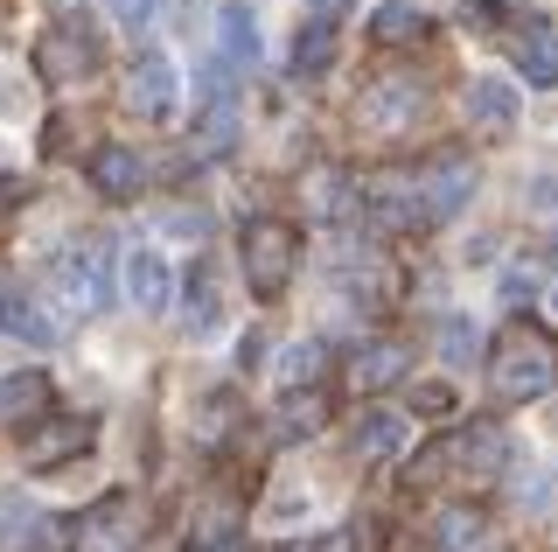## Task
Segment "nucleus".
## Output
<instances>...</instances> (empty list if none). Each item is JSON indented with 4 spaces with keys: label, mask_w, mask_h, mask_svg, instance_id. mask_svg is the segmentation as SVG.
Masks as SVG:
<instances>
[{
    "label": "nucleus",
    "mask_w": 558,
    "mask_h": 552,
    "mask_svg": "<svg viewBox=\"0 0 558 552\" xmlns=\"http://www.w3.org/2000/svg\"><path fill=\"white\" fill-rule=\"evenodd\" d=\"M558 377V343L545 322L531 315H510L488 343V392H496V406H531L537 392H551Z\"/></svg>",
    "instance_id": "f257e3e1"
},
{
    "label": "nucleus",
    "mask_w": 558,
    "mask_h": 552,
    "mask_svg": "<svg viewBox=\"0 0 558 552\" xmlns=\"http://www.w3.org/2000/svg\"><path fill=\"white\" fill-rule=\"evenodd\" d=\"M238 259H244V287L258 301H279L293 287V266H301V224L287 217H252L238 238Z\"/></svg>",
    "instance_id": "f03ea898"
},
{
    "label": "nucleus",
    "mask_w": 558,
    "mask_h": 552,
    "mask_svg": "<svg viewBox=\"0 0 558 552\" xmlns=\"http://www.w3.org/2000/svg\"><path fill=\"white\" fill-rule=\"evenodd\" d=\"M98 71V28L77 22V14H63V22H49L43 36H35V77L43 84H77Z\"/></svg>",
    "instance_id": "7ed1b4c3"
},
{
    "label": "nucleus",
    "mask_w": 558,
    "mask_h": 552,
    "mask_svg": "<svg viewBox=\"0 0 558 552\" xmlns=\"http://www.w3.org/2000/svg\"><path fill=\"white\" fill-rule=\"evenodd\" d=\"M70 545H77V552H133L140 545V504H133V490H105L98 504H84L77 525H70Z\"/></svg>",
    "instance_id": "20e7f679"
},
{
    "label": "nucleus",
    "mask_w": 558,
    "mask_h": 552,
    "mask_svg": "<svg viewBox=\"0 0 558 552\" xmlns=\"http://www.w3.org/2000/svg\"><path fill=\"white\" fill-rule=\"evenodd\" d=\"M418 112H426V84L418 77H377L371 92L356 98V127L377 133V141H405Z\"/></svg>",
    "instance_id": "39448f33"
},
{
    "label": "nucleus",
    "mask_w": 558,
    "mask_h": 552,
    "mask_svg": "<svg viewBox=\"0 0 558 552\" xmlns=\"http://www.w3.org/2000/svg\"><path fill=\"white\" fill-rule=\"evenodd\" d=\"M468 196H475V161L468 154H433L426 168H418V203H426V224H447L468 211Z\"/></svg>",
    "instance_id": "423d86ee"
},
{
    "label": "nucleus",
    "mask_w": 558,
    "mask_h": 552,
    "mask_svg": "<svg viewBox=\"0 0 558 552\" xmlns=\"http://www.w3.org/2000/svg\"><path fill=\"white\" fill-rule=\"evenodd\" d=\"M57 280H63V295H77L92 315H98V308H112L119 301V287H112V245H105V238H77V245L63 252Z\"/></svg>",
    "instance_id": "0eeeda50"
},
{
    "label": "nucleus",
    "mask_w": 558,
    "mask_h": 552,
    "mask_svg": "<svg viewBox=\"0 0 558 552\" xmlns=\"http://www.w3.org/2000/svg\"><path fill=\"white\" fill-rule=\"evenodd\" d=\"M363 217L384 224V231H412V224H426L418 176H405V168H384V176H371V182H363Z\"/></svg>",
    "instance_id": "6e6552de"
},
{
    "label": "nucleus",
    "mask_w": 558,
    "mask_h": 552,
    "mask_svg": "<svg viewBox=\"0 0 558 552\" xmlns=\"http://www.w3.org/2000/svg\"><path fill=\"white\" fill-rule=\"evenodd\" d=\"M461 112H468V133H475V141H510L523 106H517V84H502V77H468Z\"/></svg>",
    "instance_id": "1a4fd4ad"
},
{
    "label": "nucleus",
    "mask_w": 558,
    "mask_h": 552,
    "mask_svg": "<svg viewBox=\"0 0 558 552\" xmlns=\"http://www.w3.org/2000/svg\"><path fill=\"white\" fill-rule=\"evenodd\" d=\"M84 447H92V420L49 412L43 427H28V434H22V461H28V469H63V461H77Z\"/></svg>",
    "instance_id": "9d476101"
},
{
    "label": "nucleus",
    "mask_w": 558,
    "mask_h": 552,
    "mask_svg": "<svg viewBox=\"0 0 558 552\" xmlns=\"http://www.w3.org/2000/svg\"><path fill=\"white\" fill-rule=\"evenodd\" d=\"M447 469L475 476V482H496L502 469H510V441H502L496 420H475L468 434H447Z\"/></svg>",
    "instance_id": "9b49d317"
},
{
    "label": "nucleus",
    "mask_w": 558,
    "mask_h": 552,
    "mask_svg": "<svg viewBox=\"0 0 558 552\" xmlns=\"http://www.w3.org/2000/svg\"><path fill=\"white\" fill-rule=\"evenodd\" d=\"M412 364V350L398 336H377V343H363L356 357H349V392H363V399H377V392H391L398 377H405Z\"/></svg>",
    "instance_id": "f8f14e48"
},
{
    "label": "nucleus",
    "mask_w": 558,
    "mask_h": 552,
    "mask_svg": "<svg viewBox=\"0 0 558 552\" xmlns=\"http://www.w3.org/2000/svg\"><path fill=\"white\" fill-rule=\"evenodd\" d=\"M238 133H244V119L231 106V92H209L203 98V119L189 127V161H223V154L238 147Z\"/></svg>",
    "instance_id": "ddd939ff"
},
{
    "label": "nucleus",
    "mask_w": 558,
    "mask_h": 552,
    "mask_svg": "<svg viewBox=\"0 0 558 552\" xmlns=\"http://www.w3.org/2000/svg\"><path fill=\"white\" fill-rule=\"evenodd\" d=\"M126 112H133V119H168V112H174V63L161 57V49H147V57L133 63V77H126Z\"/></svg>",
    "instance_id": "4468645a"
},
{
    "label": "nucleus",
    "mask_w": 558,
    "mask_h": 552,
    "mask_svg": "<svg viewBox=\"0 0 558 552\" xmlns=\"http://www.w3.org/2000/svg\"><path fill=\"white\" fill-rule=\"evenodd\" d=\"M126 295L140 315H168V301H174V273H168V259L161 252H147V245H133L126 252Z\"/></svg>",
    "instance_id": "2eb2a0df"
},
{
    "label": "nucleus",
    "mask_w": 558,
    "mask_h": 552,
    "mask_svg": "<svg viewBox=\"0 0 558 552\" xmlns=\"http://www.w3.org/2000/svg\"><path fill=\"white\" fill-rule=\"evenodd\" d=\"M0 420L22 434V427H43L49 420V377L43 371H8L0 377Z\"/></svg>",
    "instance_id": "dca6fc26"
},
{
    "label": "nucleus",
    "mask_w": 558,
    "mask_h": 552,
    "mask_svg": "<svg viewBox=\"0 0 558 552\" xmlns=\"http://www.w3.org/2000/svg\"><path fill=\"white\" fill-rule=\"evenodd\" d=\"M0 531H8L14 545H57L49 531H63L57 517H49L35 496H22V490H0Z\"/></svg>",
    "instance_id": "f3484780"
},
{
    "label": "nucleus",
    "mask_w": 558,
    "mask_h": 552,
    "mask_svg": "<svg viewBox=\"0 0 558 552\" xmlns=\"http://www.w3.org/2000/svg\"><path fill=\"white\" fill-rule=\"evenodd\" d=\"M433 552H488V511L447 504L440 517H433Z\"/></svg>",
    "instance_id": "a211bd4d"
},
{
    "label": "nucleus",
    "mask_w": 558,
    "mask_h": 552,
    "mask_svg": "<svg viewBox=\"0 0 558 552\" xmlns=\"http://www.w3.org/2000/svg\"><path fill=\"white\" fill-rule=\"evenodd\" d=\"M92 189H98V196H112V203H126L133 189H140V154L119 147V141H105L92 154Z\"/></svg>",
    "instance_id": "6ab92c4d"
},
{
    "label": "nucleus",
    "mask_w": 558,
    "mask_h": 552,
    "mask_svg": "<svg viewBox=\"0 0 558 552\" xmlns=\"http://www.w3.org/2000/svg\"><path fill=\"white\" fill-rule=\"evenodd\" d=\"M405 441H412V420H405V412H363V427H356V461H391Z\"/></svg>",
    "instance_id": "aec40b11"
},
{
    "label": "nucleus",
    "mask_w": 558,
    "mask_h": 552,
    "mask_svg": "<svg viewBox=\"0 0 558 552\" xmlns=\"http://www.w3.org/2000/svg\"><path fill=\"white\" fill-rule=\"evenodd\" d=\"M217 49H223V63H252L258 57V22H252L244 0H223L217 8Z\"/></svg>",
    "instance_id": "412c9836"
},
{
    "label": "nucleus",
    "mask_w": 558,
    "mask_h": 552,
    "mask_svg": "<svg viewBox=\"0 0 558 552\" xmlns=\"http://www.w3.org/2000/svg\"><path fill=\"white\" fill-rule=\"evenodd\" d=\"M322 364H328V343H322V336L287 343V350H279V392H314Z\"/></svg>",
    "instance_id": "4be33fe9"
},
{
    "label": "nucleus",
    "mask_w": 558,
    "mask_h": 552,
    "mask_svg": "<svg viewBox=\"0 0 558 552\" xmlns=\"http://www.w3.org/2000/svg\"><path fill=\"white\" fill-rule=\"evenodd\" d=\"M517 71L531 92H558V43L545 36V28H531V36L517 43Z\"/></svg>",
    "instance_id": "5701e85b"
},
{
    "label": "nucleus",
    "mask_w": 558,
    "mask_h": 552,
    "mask_svg": "<svg viewBox=\"0 0 558 552\" xmlns=\"http://www.w3.org/2000/svg\"><path fill=\"white\" fill-rule=\"evenodd\" d=\"M371 36H377L384 49H405V43L426 36V14H418L412 0H384V8L371 14Z\"/></svg>",
    "instance_id": "b1692460"
},
{
    "label": "nucleus",
    "mask_w": 558,
    "mask_h": 552,
    "mask_svg": "<svg viewBox=\"0 0 558 552\" xmlns=\"http://www.w3.org/2000/svg\"><path fill=\"white\" fill-rule=\"evenodd\" d=\"M0 336H22V343H57V322H43L35 315V301H22L8 287V295H0Z\"/></svg>",
    "instance_id": "393cba45"
},
{
    "label": "nucleus",
    "mask_w": 558,
    "mask_h": 552,
    "mask_svg": "<svg viewBox=\"0 0 558 552\" xmlns=\"http://www.w3.org/2000/svg\"><path fill=\"white\" fill-rule=\"evenodd\" d=\"M328 63H336V28H328V22H307L301 36H293V71H301V77H322Z\"/></svg>",
    "instance_id": "a878e982"
},
{
    "label": "nucleus",
    "mask_w": 558,
    "mask_h": 552,
    "mask_svg": "<svg viewBox=\"0 0 558 552\" xmlns=\"http://www.w3.org/2000/svg\"><path fill=\"white\" fill-rule=\"evenodd\" d=\"M182 295H189V336H209L223 322V308H217V280H209V266H196L182 280Z\"/></svg>",
    "instance_id": "bb28decb"
},
{
    "label": "nucleus",
    "mask_w": 558,
    "mask_h": 552,
    "mask_svg": "<svg viewBox=\"0 0 558 552\" xmlns=\"http://www.w3.org/2000/svg\"><path fill=\"white\" fill-rule=\"evenodd\" d=\"M328 427V399L322 392H287V406H279V434H322Z\"/></svg>",
    "instance_id": "cd10ccee"
},
{
    "label": "nucleus",
    "mask_w": 558,
    "mask_h": 552,
    "mask_svg": "<svg viewBox=\"0 0 558 552\" xmlns=\"http://www.w3.org/2000/svg\"><path fill=\"white\" fill-rule=\"evenodd\" d=\"M231 420H238V392H209L196 434H203V441H223V427H231Z\"/></svg>",
    "instance_id": "c85d7f7f"
},
{
    "label": "nucleus",
    "mask_w": 558,
    "mask_h": 552,
    "mask_svg": "<svg viewBox=\"0 0 558 552\" xmlns=\"http://www.w3.org/2000/svg\"><path fill=\"white\" fill-rule=\"evenodd\" d=\"M287 552H356V525H328V531H301Z\"/></svg>",
    "instance_id": "c756f323"
},
{
    "label": "nucleus",
    "mask_w": 558,
    "mask_h": 552,
    "mask_svg": "<svg viewBox=\"0 0 558 552\" xmlns=\"http://www.w3.org/2000/svg\"><path fill=\"white\" fill-rule=\"evenodd\" d=\"M440 357H447V364L475 357V329H468V322H440Z\"/></svg>",
    "instance_id": "7c9ffc66"
},
{
    "label": "nucleus",
    "mask_w": 558,
    "mask_h": 552,
    "mask_svg": "<svg viewBox=\"0 0 558 552\" xmlns=\"http://www.w3.org/2000/svg\"><path fill=\"white\" fill-rule=\"evenodd\" d=\"M461 22L482 28V36H496V28H502V8H496V0H461Z\"/></svg>",
    "instance_id": "2f4dec72"
},
{
    "label": "nucleus",
    "mask_w": 558,
    "mask_h": 552,
    "mask_svg": "<svg viewBox=\"0 0 558 552\" xmlns=\"http://www.w3.org/2000/svg\"><path fill=\"white\" fill-rule=\"evenodd\" d=\"M412 412H453V385H412Z\"/></svg>",
    "instance_id": "473e14b6"
},
{
    "label": "nucleus",
    "mask_w": 558,
    "mask_h": 552,
    "mask_svg": "<svg viewBox=\"0 0 558 552\" xmlns=\"http://www.w3.org/2000/svg\"><path fill=\"white\" fill-rule=\"evenodd\" d=\"M301 8H307V22H328V28H336L342 14L356 8V0H301Z\"/></svg>",
    "instance_id": "72a5a7b5"
},
{
    "label": "nucleus",
    "mask_w": 558,
    "mask_h": 552,
    "mask_svg": "<svg viewBox=\"0 0 558 552\" xmlns=\"http://www.w3.org/2000/svg\"><path fill=\"white\" fill-rule=\"evenodd\" d=\"M112 8H119V22H133V28H140V22L154 14V0H112Z\"/></svg>",
    "instance_id": "f704fd0d"
},
{
    "label": "nucleus",
    "mask_w": 558,
    "mask_h": 552,
    "mask_svg": "<svg viewBox=\"0 0 558 552\" xmlns=\"http://www.w3.org/2000/svg\"><path fill=\"white\" fill-rule=\"evenodd\" d=\"M258 357H266V336H244V343H238V364H244V371H252V364H258Z\"/></svg>",
    "instance_id": "c9c22d12"
},
{
    "label": "nucleus",
    "mask_w": 558,
    "mask_h": 552,
    "mask_svg": "<svg viewBox=\"0 0 558 552\" xmlns=\"http://www.w3.org/2000/svg\"><path fill=\"white\" fill-rule=\"evenodd\" d=\"M537 203H545V211H558V176H545V182H537Z\"/></svg>",
    "instance_id": "e433bc0d"
},
{
    "label": "nucleus",
    "mask_w": 558,
    "mask_h": 552,
    "mask_svg": "<svg viewBox=\"0 0 558 552\" xmlns=\"http://www.w3.org/2000/svg\"><path fill=\"white\" fill-rule=\"evenodd\" d=\"M545 259H558V238H551V245H545Z\"/></svg>",
    "instance_id": "4c0bfd02"
},
{
    "label": "nucleus",
    "mask_w": 558,
    "mask_h": 552,
    "mask_svg": "<svg viewBox=\"0 0 558 552\" xmlns=\"http://www.w3.org/2000/svg\"><path fill=\"white\" fill-rule=\"evenodd\" d=\"M551 308H558V301H551Z\"/></svg>",
    "instance_id": "58836bf2"
}]
</instances>
